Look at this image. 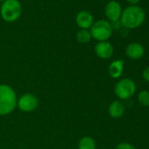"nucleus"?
Masks as SVG:
<instances>
[{
    "label": "nucleus",
    "mask_w": 149,
    "mask_h": 149,
    "mask_svg": "<svg viewBox=\"0 0 149 149\" xmlns=\"http://www.w3.org/2000/svg\"><path fill=\"white\" fill-rule=\"evenodd\" d=\"M146 14L144 10L137 6H131L125 8L121 14V24L128 29H135L140 26L145 21Z\"/></svg>",
    "instance_id": "nucleus-1"
},
{
    "label": "nucleus",
    "mask_w": 149,
    "mask_h": 149,
    "mask_svg": "<svg viewBox=\"0 0 149 149\" xmlns=\"http://www.w3.org/2000/svg\"><path fill=\"white\" fill-rule=\"evenodd\" d=\"M17 105V96L12 87L6 84L0 85V115L12 113Z\"/></svg>",
    "instance_id": "nucleus-2"
},
{
    "label": "nucleus",
    "mask_w": 149,
    "mask_h": 149,
    "mask_svg": "<svg viewBox=\"0 0 149 149\" xmlns=\"http://www.w3.org/2000/svg\"><path fill=\"white\" fill-rule=\"evenodd\" d=\"M22 14V6L19 0H5L0 7V15L8 23L18 20Z\"/></svg>",
    "instance_id": "nucleus-3"
},
{
    "label": "nucleus",
    "mask_w": 149,
    "mask_h": 149,
    "mask_svg": "<svg viewBox=\"0 0 149 149\" xmlns=\"http://www.w3.org/2000/svg\"><path fill=\"white\" fill-rule=\"evenodd\" d=\"M90 32L91 37L99 42L107 41V40L111 38L113 29L111 24L109 21L101 19L93 23L92 26L90 28Z\"/></svg>",
    "instance_id": "nucleus-4"
},
{
    "label": "nucleus",
    "mask_w": 149,
    "mask_h": 149,
    "mask_svg": "<svg viewBox=\"0 0 149 149\" xmlns=\"http://www.w3.org/2000/svg\"><path fill=\"white\" fill-rule=\"evenodd\" d=\"M136 91L135 83L130 78H124L118 81L114 89L116 96L122 100L128 99L134 95Z\"/></svg>",
    "instance_id": "nucleus-5"
},
{
    "label": "nucleus",
    "mask_w": 149,
    "mask_h": 149,
    "mask_svg": "<svg viewBox=\"0 0 149 149\" xmlns=\"http://www.w3.org/2000/svg\"><path fill=\"white\" fill-rule=\"evenodd\" d=\"M18 107L20 111L25 112H30L36 110L39 104V100L36 96L31 93L24 94L17 102Z\"/></svg>",
    "instance_id": "nucleus-6"
},
{
    "label": "nucleus",
    "mask_w": 149,
    "mask_h": 149,
    "mask_svg": "<svg viewBox=\"0 0 149 149\" xmlns=\"http://www.w3.org/2000/svg\"><path fill=\"white\" fill-rule=\"evenodd\" d=\"M122 7L117 1H110L104 8V13L107 19L111 22H117L120 19L122 14Z\"/></svg>",
    "instance_id": "nucleus-7"
},
{
    "label": "nucleus",
    "mask_w": 149,
    "mask_h": 149,
    "mask_svg": "<svg viewBox=\"0 0 149 149\" xmlns=\"http://www.w3.org/2000/svg\"><path fill=\"white\" fill-rule=\"evenodd\" d=\"M76 23L81 29L89 30L94 23V17L88 11H81L76 17Z\"/></svg>",
    "instance_id": "nucleus-8"
},
{
    "label": "nucleus",
    "mask_w": 149,
    "mask_h": 149,
    "mask_svg": "<svg viewBox=\"0 0 149 149\" xmlns=\"http://www.w3.org/2000/svg\"><path fill=\"white\" fill-rule=\"evenodd\" d=\"M95 52L100 59H109L112 56L114 49L108 41H99L95 47Z\"/></svg>",
    "instance_id": "nucleus-9"
},
{
    "label": "nucleus",
    "mask_w": 149,
    "mask_h": 149,
    "mask_svg": "<svg viewBox=\"0 0 149 149\" xmlns=\"http://www.w3.org/2000/svg\"><path fill=\"white\" fill-rule=\"evenodd\" d=\"M145 50L141 44L133 42L129 44L125 48V54L128 58L132 60H139L144 55Z\"/></svg>",
    "instance_id": "nucleus-10"
},
{
    "label": "nucleus",
    "mask_w": 149,
    "mask_h": 149,
    "mask_svg": "<svg viewBox=\"0 0 149 149\" xmlns=\"http://www.w3.org/2000/svg\"><path fill=\"white\" fill-rule=\"evenodd\" d=\"M123 70H124V61L123 60H116V61H112L110 64L109 68H108L110 77L114 79L119 78L122 76Z\"/></svg>",
    "instance_id": "nucleus-11"
},
{
    "label": "nucleus",
    "mask_w": 149,
    "mask_h": 149,
    "mask_svg": "<svg viewBox=\"0 0 149 149\" xmlns=\"http://www.w3.org/2000/svg\"><path fill=\"white\" fill-rule=\"evenodd\" d=\"M125 111V107L124 104L121 101H118V100L113 101L110 104L109 109H108L110 116L111 118H121L124 115Z\"/></svg>",
    "instance_id": "nucleus-12"
},
{
    "label": "nucleus",
    "mask_w": 149,
    "mask_h": 149,
    "mask_svg": "<svg viewBox=\"0 0 149 149\" xmlns=\"http://www.w3.org/2000/svg\"><path fill=\"white\" fill-rule=\"evenodd\" d=\"M78 149H96L95 140L91 137H84L78 142Z\"/></svg>",
    "instance_id": "nucleus-13"
},
{
    "label": "nucleus",
    "mask_w": 149,
    "mask_h": 149,
    "mask_svg": "<svg viewBox=\"0 0 149 149\" xmlns=\"http://www.w3.org/2000/svg\"><path fill=\"white\" fill-rule=\"evenodd\" d=\"M91 34L90 30L87 29H81L77 32V40L78 42L82 44H86L91 41Z\"/></svg>",
    "instance_id": "nucleus-14"
},
{
    "label": "nucleus",
    "mask_w": 149,
    "mask_h": 149,
    "mask_svg": "<svg viewBox=\"0 0 149 149\" xmlns=\"http://www.w3.org/2000/svg\"><path fill=\"white\" fill-rule=\"evenodd\" d=\"M138 100L139 104L145 107H149V91H142L139 93Z\"/></svg>",
    "instance_id": "nucleus-15"
},
{
    "label": "nucleus",
    "mask_w": 149,
    "mask_h": 149,
    "mask_svg": "<svg viewBox=\"0 0 149 149\" xmlns=\"http://www.w3.org/2000/svg\"><path fill=\"white\" fill-rule=\"evenodd\" d=\"M115 149H136V148L134 147V146H132L130 143L123 142V143H119L118 145H117Z\"/></svg>",
    "instance_id": "nucleus-16"
},
{
    "label": "nucleus",
    "mask_w": 149,
    "mask_h": 149,
    "mask_svg": "<svg viewBox=\"0 0 149 149\" xmlns=\"http://www.w3.org/2000/svg\"><path fill=\"white\" fill-rule=\"evenodd\" d=\"M142 77L145 81L149 83V67L146 68L142 72Z\"/></svg>",
    "instance_id": "nucleus-17"
},
{
    "label": "nucleus",
    "mask_w": 149,
    "mask_h": 149,
    "mask_svg": "<svg viewBox=\"0 0 149 149\" xmlns=\"http://www.w3.org/2000/svg\"><path fill=\"white\" fill-rule=\"evenodd\" d=\"M126 1L128 3L132 4V5H136V4H138L139 2V0H126Z\"/></svg>",
    "instance_id": "nucleus-18"
},
{
    "label": "nucleus",
    "mask_w": 149,
    "mask_h": 149,
    "mask_svg": "<svg viewBox=\"0 0 149 149\" xmlns=\"http://www.w3.org/2000/svg\"><path fill=\"white\" fill-rule=\"evenodd\" d=\"M5 1V0H0V3H3Z\"/></svg>",
    "instance_id": "nucleus-19"
}]
</instances>
